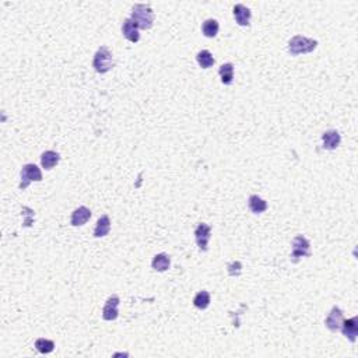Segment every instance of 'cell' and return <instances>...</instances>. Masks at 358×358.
<instances>
[{
  "label": "cell",
  "instance_id": "2e32d148",
  "mask_svg": "<svg viewBox=\"0 0 358 358\" xmlns=\"http://www.w3.org/2000/svg\"><path fill=\"white\" fill-rule=\"evenodd\" d=\"M59 160H60V156L59 153L52 150H48L45 153H42L41 156V164L45 170H52L55 165H58Z\"/></svg>",
  "mask_w": 358,
  "mask_h": 358
},
{
  "label": "cell",
  "instance_id": "30bf717a",
  "mask_svg": "<svg viewBox=\"0 0 358 358\" xmlns=\"http://www.w3.org/2000/svg\"><path fill=\"white\" fill-rule=\"evenodd\" d=\"M90 218H91L90 208H87L85 206H81V207L76 208V210L73 211L70 222H72L73 227H81V225H84L85 222L88 221Z\"/></svg>",
  "mask_w": 358,
  "mask_h": 358
},
{
  "label": "cell",
  "instance_id": "9c48e42d",
  "mask_svg": "<svg viewBox=\"0 0 358 358\" xmlns=\"http://www.w3.org/2000/svg\"><path fill=\"white\" fill-rule=\"evenodd\" d=\"M340 329H341L343 336H345V337L350 340L351 343H355V340H357V336H358L357 316H354V318H351V319L343 320V323H341V326H340Z\"/></svg>",
  "mask_w": 358,
  "mask_h": 358
},
{
  "label": "cell",
  "instance_id": "6da1fadb",
  "mask_svg": "<svg viewBox=\"0 0 358 358\" xmlns=\"http://www.w3.org/2000/svg\"><path fill=\"white\" fill-rule=\"evenodd\" d=\"M131 20L139 30H150L154 23V12L149 5H135L132 9Z\"/></svg>",
  "mask_w": 358,
  "mask_h": 358
},
{
  "label": "cell",
  "instance_id": "5bb4252c",
  "mask_svg": "<svg viewBox=\"0 0 358 358\" xmlns=\"http://www.w3.org/2000/svg\"><path fill=\"white\" fill-rule=\"evenodd\" d=\"M111 231V220L108 215H101L98 218L97 225H95V229H94V236L95 238H102L105 235L109 234Z\"/></svg>",
  "mask_w": 358,
  "mask_h": 358
},
{
  "label": "cell",
  "instance_id": "ba28073f",
  "mask_svg": "<svg viewBox=\"0 0 358 358\" xmlns=\"http://www.w3.org/2000/svg\"><path fill=\"white\" fill-rule=\"evenodd\" d=\"M343 311L340 309L339 306H333L332 311L329 313V316L326 318L325 325L329 330L332 332H337L340 329V326L343 323Z\"/></svg>",
  "mask_w": 358,
  "mask_h": 358
},
{
  "label": "cell",
  "instance_id": "d6986e66",
  "mask_svg": "<svg viewBox=\"0 0 358 358\" xmlns=\"http://www.w3.org/2000/svg\"><path fill=\"white\" fill-rule=\"evenodd\" d=\"M220 76H221V83L224 85L232 84L234 81V65L232 63H225L220 67Z\"/></svg>",
  "mask_w": 358,
  "mask_h": 358
},
{
  "label": "cell",
  "instance_id": "44dd1931",
  "mask_svg": "<svg viewBox=\"0 0 358 358\" xmlns=\"http://www.w3.org/2000/svg\"><path fill=\"white\" fill-rule=\"evenodd\" d=\"M210 294L207 293V291H200V293L196 294L195 300H193V305L197 308V309H206V308H208V305H210Z\"/></svg>",
  "mask_w": 358,
  "mask_h": 358
},
{
  "label": "cell",
  "instance_id": "e0dca14e",
  "mask_svg": "<svg viewBox=\"0 0 358 358\" xmlns=\"http://www.w3.org/2000/svg\"><path fill=\"white\" fill-rule=\"evenodd\" d=\"M248 206H249V210L255 214H261V213L267 210V203L258 195H252L249 197Z\"/></svg>",
  "mask_w": 358,
  "mask_h": 358
},
{
  "label": "cell",
  "instance_id": "7a4b0ae2",
  "mask_svg": "<svg viewBox=\"0 0 358 358\" xmlns=\"http://www.w3.org/2000/svg\"><path fill=\"white\" fill-rule=\"evenodd\" d=\"M318 46V41L311 38H306L302 35H295L293 38L290 39L288 42V52L297 56L301 53H309L313 52Z\"/></svg>",
  "mask_w": 358,
  "mask_h": 358
},
{
  "label": "cell",
  "instance_id": "ffe728a7",
  "mask_svg": "<svg viewBox=\"0 0 358 358\" xmlns=\"http://www.w3.org/2000/svg\"><path fill=\"white\" fill-rule=\"evenodd\" d=\"M196 60H197V63L202 69H208V67L214 65V58L208 51H200L196 56Z\"/></svg>",
  "mask_w": 358,
  "mask_h": 358
},
{
  "label": "cell",
  "instance_id": "8fae6325",
  "mask_svg": "<svg viewBox=\"0 0 358 358\" xmlns=\"http://www.w3.org/2000/svg\"><path fill=\"white\" fill-rule=\"evenodd\" d=\"M122 34H124L125 38L128 39V41H131V42H133V44L139 42V39H140L139 27H137L131 19H126L124 21V26H122Z\"/></svg>",
  "mask_w": 358,
  "mask_h": 358
},
{
  "label": "cell",
  "instance_id": "52a82bcc",
  "mask_svg": "<svg viewBox=\"0 0 358 358\" xmlns=\"http://www.w3.org/2000/svg\"><path fill=\"white\" fill-rule=\"evenodd\" d=\"M119 302H121V300H119L117 295H111L106 300L104 309H102V318L105 320H115L119 316V311H117Z\"/></svg>",
  "mask_w": 358,
  "mask_h": 358
},
{
  "label": "cell",
  "instance_id": "7402d4cb",
  "mask_svg": "<svg viewBox=\"0 0 358 358\" xmlns=\"http://www.w3.org/2000/svg\"><path fill=\"white\" fill-rule=\"evenodd\" d=\"M35 347H37V350H38L39 352H42V354H49V352H52L53 350H55V343H53L52 340H48V339H37V341H35Z\"/></svg>",
  "mask_w": 358,
  "mask_h": 358
},
{
  "label": "cell",
  "instance_id": "ac0fdd59",
  "mask_svg": "<svg viewBox=\"0 0 358 358\" xmlns=\"http://www.w3.org/2000/svg\"><path fill=\"white\" fill-rule=\"evenodd\" d=\"M218 28H220V26H218V21H217V20L214 19L206 20L202 26L203 35L207 37V38H214L215 35L218 34Z\"/></svg>",
  "mask_w": 358,
  "mask_h": 358
},
{
  "label": "cell",
  "instance_id": "9a60e30c",
  "mask_svg": "<svg viewBox=\"0 0 358 358\" xmlns=\"http://www.w3.org/2000/svg\"><path fill=\"white\" fill-rule=\"evenodd\" d=\"M151 266L156 272H167L171 266V259L168 255L165 254H158L153 258L151 262Z\"/></svg>",
  "mask_w": 358,
  "mask_h": 358
},
{
  "label": "cell",
  "instance_id": "4fadbf2b",
  "mask_svg": "<svg viewBox=\"0 0 358 358\" xmlns=\"http://www.w3.org/2000/svg\"><path fill=\"white\" fill-rule=\"evenodd\" d=\"M234 17L235 21L240 24L241 27H248L249 26V21H251V10L244 5H235L234 6Z\"/></svg>",
  "mask_w": 358,
  "mask_h": 358
},
{
  "label": "cell",
  "instance_id": "277c9868",
  "mask_svg": "<svg viewBox=\"0 0 358 358\" xmlns=\"http://www.w3.org/2000/svg\"><path fill=\"white\" fill-rule=\"evenodd\" d=\"M42 181V172L35 164H27L21 170V182H20V189L24 190L28 188V185L31 182H41Z\"/></svg>",
  "mask_w": 358,
  "mask_h": 358
},
{
  "label": "cell",
  "instance_id": "5b68a950",
  "mask_svg": "<svg viewBox=\"0 0 358 358\" xmlns=\"http://www.w3.org/2000/svg\"><path fill=\"white\" fill-rule=\"evenodd\" d=\"M311 256V245L302 235H297L293 240V254H291V261L294 263L300 261L301 258H309Z\"/></svg>",
  "mask_w": 358,
  "mask_h": 358
},
{
  "label": "cell",
  "instance_id": "603a6c76",
  "mask_svg": "<svg viewBox=\"0 0 358 358\" xmlns=\"http://www.w3.org/2000/svg\"><path fill=\"white\" fill-rule=\"evenodd\" d=\"M241 262H232V263L228 265V274L229 276H240L241 274Z\"/></svg>",
  "mask_w": 358,
  "mask_h": 358
},
{
  "label": "cell",
  "instance_id": "3957f363",
  "mask_svg": "<svg viewBox=\"0 0 358 358\" xmlns=\"http://www.w3.org/2000/svg\"><path fill=\"white\" fill-rule=\"evenodd\" d=\"M92 66H94L95 72L101 73V74L108 73L113 67V56L106 46L98 48V51L94 55Z\"/></svg>",
  "mask_w": 358,
  "mask_h": 358
},
{
  "label": "cell",
  "instance_id": "7c38bea8",
  "mask_svg": "<svg viewBox=\"0 0 358 358\" xmlns=\"http://www.w3.org/2000/svg\"><path fill=\"white\" fill-rule=\"evenodd\" d=\"M322 142H323V149L326 150H336L340 146L341 136L337 131H327L322 135Z\"/></svg>",
  "mask_w": 358,
  "mask_h": 358
},
{
  "label": "cell",
  "instance_id": "8992f818",
  "mask_svg": "<svg viewBox=\"0 0 358 358\" xmlns=\"http://www.w3.org/2000/svg\"><path fill=\"white\" fill-rule=\"evenodd\" d=\"M210 236H211V228L207 224H199L195 229V238L196 244L200 251L206 252L208 249V241H210Z\"/></svg>",
  "mask_w": 358,
  "mask_h": 358
}]
</instances>
